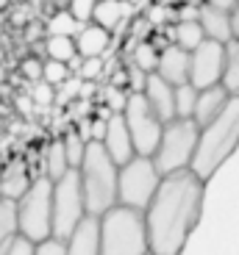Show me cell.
I'll return each instance as SVG.
<instances>
[{
	"instance_id": "cell-1",
	"label": "cell",
	"mask_w": 239,
	"mask_h": 255,
	"mask_svg": "<svg viewBox=\"0 0 239 255\" xmlns=\"http://www.w3.org/2000/svg\"><path fill=\"white\" fill-rule=\"evenodd\" d=\"M203 197H206V180L198 178L192 169L162 175L153 200L142 211L150 253L181 255L192 230L201 222Z\"/></svg>"
},
{
	"instance_id": "cell-2",
	"label": "cell",
	"mask_w": 239,
	"mask_h": 255,
	"mask_svg": "<svg viewBox=\"0 0 239 255\" xmlns=\"http://www.w3.org/2000/svg\"><path fill=\"white\" fill-rule=\"evenodd\" d=\"M239 147V95H231L226 109L214 117L209 125L201 128L198 150L192 158V169L198 178L209 180Z\"/></svg>"
},
{
	"instance_id": "cell-3",
	"label": "cell",
	"mask_w": 239,
	"mask_h": 255,
	"mask_svg": "<svg viewBox=\"0 0 239 255\" xmlns=\"http://www.w3.org/2000/svg\"><path fill=\"white\" fill-rule=\"evenodd\" d=\"M81 175V189L86 200V214L92 217H103L109 208H114L117 200V178H120V164L106 153L100 141L86 144L84 161L78 166Z\"/></svg>"
},
{
	"instance_id": "cell-4",
	"label": "cell",
	"mask_w": 239,
	"mask_h": 255,
	"mask_svg": "<svg viewBox=\"0 0 239 255\" xmlns=\"http://www.w3.org/2000/svg\"><path fill=\"white\" fill-rule=\"evenodd\" d=\"M145 214L117 203L100 217V255H148Z\"/></svg>"
},
{
	"instance_id": "cell-5",
	"label": "cell",
	"mask_w": 239,
	"mask_h": 255,
	"mask_svg": "<svg viewBox=\"0 0 239 255\" xmlns=\"http://www.w3.org/2000/svg\"><path fill=\"white\" fill-rule=\"evenodd\" d=\"M198 136H201V125L192 117H175V120L164 122L162 139L153 153L156 169L162 175L189 169L195 150H198Z\"/></svg>"
},
{
	"instance_id": "cell-6",
	"label": "cell",
	"mask_w": 239,
	"mask_h": 255,
	"mask_svg": "<svg viewBox=\"0 0 239 255\" xmlns=\"http://www.w3.org/2000/svg\"><path fill=\"white\" fill-rule=\"evenodd\" d=\"M17 225L19 236L33 244L53 239V180L47 175L33 178L31 189L17 200Z\"/></svg>"
},
{
	"instance_id": "cell-7",
	"label": "cell",
	"mask_w": 239,
	"mask_h": 255,
	"mask_svg": "<svg viewBox=\"0 0 239 255\" xmlns=\"http://www.w3.org/2000/svg\"><path fill=\"white\" fill-rule=\"evenodd\" d=\"M159 183H162V172L156 169L153 155H134L128 164L120 166V178H117V200H120V205L145 211L148 203L153 200Z\"/></svg>"
},
{
	"instance_id": "cell-8",
	"label": "cell",
	"mask_w": 239,
	"mask_h": 255,
	"mask_svg": "<svg viewBox=\"0 0 239 255\" xmlns=\"http://www.w3.org/2000/svg\"><path fill=\"white\" fill-rule=\"evenodd\" d=\"M86 217V200L81 189L78 169H70L64 178L53 180V239L67 242L78 222Z\"/></svg>"
},
{
	"instance_id": "cell-9",
	"label": "cell",
	"mask_w": 239,
	"mask_h": 255,
	"mask_svg": "<svg viewBox=\"0 0 239 255\" xmlns=\"http://www.w3.org/2000/svg\"><path fill=\"white\" fill-rule=\"evenodd\" d=\"M123 117L131 130V139H134L136 155H153L156 147H159V139H162L164 122L156 117V111L150 109V103L145 100L142 92L128 95V106H125Z\"/></svg>"
},
{
	"instance_id": "cell-10",
	"label": "cell",
	"mask_w": 239,
	"mask_h": 255,
	"mask_svg": "<svg viewBox=\"0 0 239 255\" xmlns=\"http://www.w3.org/2000/svg\"><path fill=\"white\" fill-rule=\"evenodd\" d=\"M223 67H226V45L203 39L192 50V67H189V83L195 89H209L223 81Z\"/></svg>"
},
{
	"instance_id": "cell-11",
	"label": "cell",
	"mask_w": 239,
	"mask_h": 255,
	"mask_svg": "<svg viewBox=\"0 0 239 255\" xmlns=\"http://www.w3.org/2000/svg\"><path fill=\"white\" fill-rule=\"evenodd\" d=\"M189 67H192V53L178 47L175 42H170L159 53V67H156V72L167 83L181 86V83H189Z\"/></svg>"
},
{
	"instance_id": "cell-12",
	"label": "cell",
	"mask_w": 239,
	"mask_h": 255,
	"mask_svg": "<svg viewBox=\"0 0 239 255\" xmlns=\"http://www.w3.org/2000/svg\"><path fill=\"white\" fill-rule=\"evenodd\" d=\"M100 144L106 147V153H109L120 166L128 164V161L136 155L134 139H131V130H128V125H125L123 114H111L109 117V128H106V136H103Z\"/></svg>"
},
{
	"instance_id": "cell-13",
	"label": "cell",
	"mask_w": 239,
	"mask_h": 255,
	"mask_svg": "<svg viewBox=\"0 0 239 255\" xmlns=\"http://www.w3.org/2000/svg\"><path fill=\"white\" fill-rule=\"evenodd\" d=\"M67 255H100V217L86 214L64 242Z\"/></svg>"
},
{
	"instance_id": "cell-14",
	"label": "cell",
	"mask_w": 239,
	"mask_h": 255,
	"mask_svg": "<svg viewBox=\"0 0 239 255\" xmlns=\"http://www.w3.org/2000/svg\"><path fill=\"white\" fill-rule=\"evenodd\" d=\"M145 100L150 103V109L156 111V117L162 122L175 120V86L167 83L159 72H150L148 83H145Z\"/></svg>"
},
{
	"instance_id": "cell-15",
	"label": "cell",
	"mask_w": 239,
	"mask_h": 255,
	"mask_svg": "<svg viewBox=\"0 0 239 255\" xmlns=\"http://www.w3.org/2000/svg\"><path fill=\"white\" fill-rule=\"evenodd\" d=\"M228 100H231V95H228V89L223 86V83L209 86V89H201V92H198V106H195V117H192V120L198 122L201 128L209 125L214 117L226 109Z\"/></svg>"
},
{
	"instance_id": "cell-16",
	"label": "cell",
	"mask_w": 239,
	"mask_h": 255,
	"mask_svg": "<svg viewBox=\"0 0 239 255\" xmlns=\"http://www.w3.org/2000/svg\"><path fill=\"white\" fill-rule=\"evenodd\" d=\"M198 22H201L206 39H214V42H231V11H223V8H214L209 3L201 6V14H198Z\"/></svg>"
},
{
	"instance_id": "cell-17",
	"label": "cell",
	"mask_w": 239,
	"mask_h": 255,
	"mask_svg": "<svg viewBox=\"0 0 239 255\" xmlns=\"http://www.w3.org/2000/svg\"><path fill=\"white\" fill-rule=\"evenodd\" d=\"M31 183H33V178H31V172H28L25 161H11V164L0 172V197L17 203V200L31 189Z\"/></svg>"
},
{
	"instance_id": "cell-18",
	"label": "cell",
	"mask_w": 239,
	"mask_h": 255,
	"mask_svg": "<svg viewBox=\"0 0 239 255\" xmlns=\"http://www.w3.org/2000/svg\"><path fill=\"white\" fill-rule=\"evenodd\" d=\"M109 45H111V31L100 28L97 22H86V25L78 31V36H75V47H78V53H81L84 58L106 56Z\"/></svg>"
},
{
	"instance_id": "cell-19",
	"label": "cell",
	"mask_w": 239,
	"mask_h": 255,
	"mask_svg": "<svg viewBox=\"0 0 239 255\" xmlns=\"http://www.w3.org/2000/svg\"><path fill=\"white\" fill-rule=\"evenodd\" d=\"M128 14H134V3H128V0H97L92 22H97L106 31H117Z\"/></svg>"
},
{
	"instance_id": "cell-20",
	"label": "cell",
	"mask_w": 239,
	"mask_h": 255,
	"mask_svg": "<svg viewBox=\"0 0 239 255\" xmlns=\"http://www.w3.org/2000/svg\"><path fill=\"white\" fill-rule=\"evenodd\" d=\"M170 36H173V42L178 47H184V50L192 53L195 47L206 39V33H203V28H201V22H198V19H175V25H173V31H170Z\"/></svg>"
},
{
	"instance_id": "cell-21",
	"label": "cell",
	"mask_w": 239,
	"mask_h": 255,
	"mask_svg": "<svg viewBox=\"0 0 239 255\" xmlns=\"http://www.w3.org/2000/svg\"><path fill=\"white\" fill-rule=\"evenodd\" d=\"M19 236V225H17V203L14 200L0 197V253Z\"/></svg>"
},
{
	"instance_id": "cell-22",
	"label": "cell",
	"mask_w": 239,
	"mask_h": 255,
	"mask_svg": "<svg viewBox=\"0 0 239 255\" xmlns=\"http://www.w3.org/2000/svg\"><path fill=\"white\" fill-rule=\"evenodd\" d=\"M72 166H70L67 153H64V139H53L47 144V153H45V175L50 180H58V178H64Z\"/></svg>"
},
{
	"instance_id": "cell-23",
	"label": "cell",
	"mask_w": 239,
	"mask_h": 255,
	"mask_svg": "<svg viewBox=\"0 0 239 255\" xmlns=\"http://www.w3.org/2000/svg\"><path fill=\"white\" fill-rule=\"evenodd\" d=\"M220 83L228 89V95H239V39L226 42V67Z\"/></svg>"
},
{
	"instance_id": "cell-24",
	"label": "cell",
	"mask_w": 239,
	"mask_h": 255,
	"mask_svg": "<svg viewBox=\"0 0 239 255\" xmlns=\"http://www.w3.org/2000/svg\"><path fill=\"white\" fill-rule=\"evenodd\" d=\"M45 53H47V58H56V61H64L67 64L78 53L75 39H72V36H58V33H47Z\"/></svg>"
},
{
	"instance_id": "cell-25",
	"label": "cell",
	"mask_w": 239,
	"mask_h": 255,
	"mask_svg": "<svg viewBox=\"0 0 239 255\" xmlns=\"http://www.w3.org/2000/svg\"><path fill=\"white\" fill-rule=\"evenodd\" d=\"M159 53H162V47H156L150 39H142V42H136L131 61L145 72H156V67H159Z\"/></svg>"
},
{
	"instance_id": "cell-26",
	"label": "cell",
	"mask_w": 239,
	"mask_h": 255,
	"mask_svg": "<svg viewBox=\"0 0 239 255\" xmlns=\"http://www.w3.org/2000/svg\"><path fill=\"white\" fill-rule=\"evenodd\" d=\"M84 28V22H78L75 17L70 14V8L67 11H56L50 19H47V33H58V36H78V31Z\"/></svg>"
},
{
	"instance_id": "cell-27",
	"label": "cell",
	"mask_w": 239,
	"mask_h": 255,
	"mask_svg": "<svg viewBox=\"0 0 239 255\" xmlns=\"http://www.w3.org/2000/svg\"><path fill=\"white\" fill-rule=\"evenodd\" d=\"M198 92L192 83H181L175 86V117H195V106H198Z\"/></svg>"
},
{
	"instance_id": "cell-28",
	"label": "cell",
	"mask_w": 239,
	"mask_h": 255,
	"mask_svg": "<svg viewBox=\"0 0 239 255\" xmlns=\"http://www.w3.org/2000/svg\"><path fill=\"white\" fill-rule=\"evenodd\" d=\"M64 139V153H67V161H70L72 169H78L81 166V161H84V153H86V144L89 141L84 139V136L78 133V130H72V133L61 136Z\"/></svg>"
},
{
	"instance_id": "cell-29",
	"label": "cell",
	"mask_w": 239,
	"mask_h": 255,
	"mask_svg": "<svg viewBox=\"0 0 239 255\" xmlns=\"http://www.w3.org/2000/svg\"><path fill=\"white\" fill-rule=\"evenodd\" d=\"M70 75H72L70 67L64 61H56V58H47L45 67H42V81H47L50 86H61Z\"/></svg>"
},
{
	"instance_id": "cell-30",
	"label": "cell",
	"mask_w": 239,
	"mask_h": 255,
	"mask_svg": "<svg viewBox=\"0 0 239 255\" xmlns=\"http://www.w3.org/2000/svg\"><path fill=\"white\" fill-rule=\"evenodd\" d=\"M128 95H131L128 89H120L117 83H109V89L103 92V103L109 106L111 114H123L125 106H128Z\"/></svg>"
},
{
	"instance_id": "cell-31",
	"label": "cell",
	"mask_w": 239,
	"mask_h": 255,
	"mask_svg": "<svg viewBox=\"0 0 239 255\" xmlns=\"http://www.w3.org/2000/svg\"><path fill=\"white\" fill-rule=\"evenodd\" d=\"M31 97H33V103H36V106L47 109V106H53V103H56V86H50L47 81H36V83H33Z\"/></svg>"
},
{
	"instance_id": "cell-32",
	"label": "cell",
	"mask_w": 239,
	"mask_h": 255,
	"mask_svg": "<svg viewBox=\"0 0 239 255\" xmlns=\"http://www.w3.org/2000/svg\"><path fill=\"white\" fill-rule=\"evenodd\" d=\"M103 72V56H92V58H84L81 70H78V78L81 81H97Z\"/></svg>"
},
{
	"instance_id": "cell-33",
	"label": "cell",
	"mask_w": 239,
	"mask_h": 255,
	"mask_svg": "<svg viewBox=\"0 0 239 255\" xmlns=\"http://www.w3.org/2000/svg\"><path fill=\"white\" fill-rule=\"evenodd\" d=\"M148 75L150 72L139 70L134 61H131V67L125 70V83H128V92H145V83H148Z\"/></svg>"
},
{
	"instance_id": "cell-34",
	"label": "cell",
	"mask_w": 239,
	"mask_h": 255,
	"mask_svg": "<svg viewBox=\"0 0 239 255\" xmlns=\"http://www.w3.org/2000/svg\"><path fill=\"white\" fill-rule=\"evenodd\" d=\"M97 0H70V14L78 19V22H92V11H95Z\"/></svg>"
},
{
	"instance_id": "cell-35",
	"label": "cell",
	"mask_w": 239,
	"mask_h": 255,
	"mask_svg": "<svg viewBox=\"0 0 239 255\" xmlns=\"http://www.w3.org/2000/svg\"><path fill=\"white\" fill-rule=\"evenodd\" d=\"M0 255H36V244L28 242L25 236H17Z\"/></svg>"
},
{
	"instance_id": "cell-36",
	"label": "cell",
	"mask_w": 239,
	"mask_h": 255,
	"mask_svg": "<svg viewBox=\"0 0 239 255\" xmlns=\"http://www.w3.org/2000/svg\"><path fill=\"white\" fill-rule=\"evenodd\" d=\"M42 67H45V64L39 61V58H25V61L19 64L22 75L31 78V81H42Z\"/></svg>"
},
{
	"instance_id": "cell-37",
	"label": "cell",
	"mask_w": 239,
	"mask_h": 255,
	"mask_svg": "<svg viewBox=\"0 0 239 255\" xmlns=\"http://www.w3.org/2000/svg\"><path fill=\"white\" fill-rule=\"evenodd\" d=\"M36 255H67L64 242H58V239H47V242L36 244Z\"/></svg>"
},
{
	"instance_id": "cell-38",
	"label": "cell",
	"mask_w": 239,
	"mask_h": 255,
	"mask_svg": "<svg viewBox=\"0 0 239 255\" xmlns=\"http://www.w3.org/2000/svg\"><path fill=\"white\" fill-rule=\"evenodd\" d=\"M148 17H150V22H153V25H162L164 19L170 17V11H167V8H162V6H153Z\"/></svg>"
},
{
	"instance_id": "cell-39",
	"label": "cell",
	"mask_w": 239,
	"mask_h": 255,
	"mask_svg": "<svg viewBox=\"0 0 239 255\" xmlns=\"http://www.w3.org/2000/svg\"><path fill=\"white\" fill-rule=\"evenodd\" d=\"M203 3H209L214 8H223V11H234L239 6V0H203Z\"/></svg>"
},
{
	"instance_id": "cell-40",
	"label": "cell",
	"mask_w": 239,
	"mask_h": 255,
	"mask_svg": "<svg viewBox=\"0 0 239 255\" xmlns=\"http://www.w3.org/2000/svg\"><path fill=\"white\" fill-rule=\"evenodd\" d=\"M78 133L84 136L86 141H92V117H89V120H81V122H78Z\"/></svg>"
},
{
	"instance_id": "cell-41",
	"label": "cell",
	"mask_w": 239,
	"mask_h": 255,
	"mask_svg": "<svg viewBox=\"0 0 239 255\" xmlns=\"http://www.w3.org/2000/svg\"><path fill=\"white\" fill-rule=\"evenodd\" d=\"M81 64H84V56H81V53H75V56H72L70 61H67V67H70V72H72V75H78V70H81Z\"/></svg>"
},
{
	"instance_id": "cell-42",
	"label": "cell",
	"mask_w": 239,
	"mask_h": 255,
	"mask_svg": "<svg viewBox=\"0 0 239 255\" xmlns=\"http://www.w3.org/2000/svg\"><path fill=\"white\" fill-rule=\"evenodd\" d=\"M231 33H234V39H239V6L231 11Z\"/></svg>"
},
{
	"instance_id": "cell-43",
	"label": "cell",
	"mask_w": 239,
	"mask_h": 255,
	"mask_svg": "<svg viewBox=\"0 0 239 255\" xmlns=\"http://www.w3.org/2000/svg\"><path fill=\"white\" fill-rule=\"evenodd\" d=\"M31 100H33V97H17V106L25 111V114H31Z\"/></svg>"
},
{
	"instance_id": "cell-44",
	"label": "cell",
	"mask_w": 239,
	"mask_h": 255,
	"mask_svg": "<svg viewBox=\"0 0 239 255\" xmlns=\"http://www.w3.org/2000/svg\"><path fill=\"white\" fill-rule=\"evenodd\" d=\"M8 6V0H0V8H6Z\"/></svg>"
},
{
	"instance_id": "cell-45",
	"label": "cell",
	"mask_w": 239,
	"mask_h": 255,
	"mask_svg": "<svg viewBox=\"0 0 239 255\" xmlns=\"http://www.w3.org/2000/svg\"><path fill=\"white\" fill-rule=\"evenodd\" d=\"M128 3H134V6H136V3H142V0H128Z\"/></svg>"
},
{
	"instance_id": "cell-46",
	"label": "cell",
	"mask_w": 239,
	"mask_h": 255,
	"mask_svg": "<svg viewBox=\"0 0 239 255\" xmlns=\"http://www.w3.org/2000/svg\"><path fill=\"white\" fill-rule=\"evenodd\" d=\"M148 255H153V253H148Z\"/></svg>"
}]
</instances>
